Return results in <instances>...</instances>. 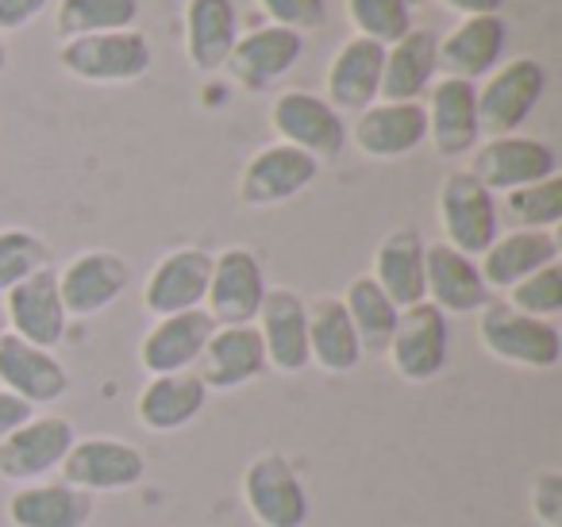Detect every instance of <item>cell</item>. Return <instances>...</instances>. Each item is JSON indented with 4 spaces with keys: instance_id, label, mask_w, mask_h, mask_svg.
Listing matches in <instances>:
<instances>
[{
    "instance_id": "cell-20",
    "label": "cell",
    "mask_w": 562,
    "mask_h": 527,
    "mask_svg": "<svg viewBox=\"0 0 562 527\" xmlns=\"http://www.w3.org/2000/svg\"><path fill=\"white\" fill-rule=\"evenodd\" d=\"M212 332H216V324H212V316L204 309L155 319L150 332L143 335V343H139V366L150 378L196 370Z\"/></svg>"
},
{
    "instance_id": "cell-38",
    "label": "cell",
    "mask_w": 562,
    "mask_h": 527,
    "mask_svg": "<svg viewBox=\"0 0 562 527\" xmlns=\"http://www.w3.org/2000/svg\"><path fill=\"white\" fill-rule=\"evenodd\" d=\"M508 304L516 312H524V316L554 319L562 312V266L551 262L531 273V278H524L520 285H513L508 289Z\"/></svg>"
},
{
    "instance_id": "cell-18",
    "label": "cell",
    "mask_w": 562,
    "mask_h": 527,
    "mask_svg": "<svg viewBox=\"0 0 562 527\" xmlns=\"http://www.w3.org/2000/svg\"><path fill=\"white\" fill-rule=\"evenodd\" d=\"M0 389L40 412L70 393V370L58 362L55 350H43L9 332L0 339Z\"/></svg>"
},
{
    "instance_id": "cell-13",
    "label": "cell",
    "mask_w": 562,
    "mask_h": 527,
    "mask_svg": "<svg viewBox=\"0 0 562 527\" xmlns=\"http://www.w3.org/2000/svg\"><path fill=\"white\" fill-rule=\"evenodd\" d=\"M321 178V162L308 158L305 150L270 143L255 150L239 173V201L247 209H278L285 201H297L308 186Z\"/></svg>"
},
{
    "instance_id": "cell-32",
    "label": "cell",
    "mask_w": 562,
    "mask_h": 527,
    "mask_svg": "<svg viewBox=\"0 0 562 527\" xmlns=\"http://www.w3.org/2000/svg\"><path fill=\"white\" fill-rule=\"evenodd\" d=\"M308 358L324 373H351L367 358L339 296H316L308 304Z\"/></svg>"
},
{
    "instance_id": "cell-43",
    "label": "cell",
    "mask_w": 562,
    "mask_h": 527,
    "mask_svg": "<svg viewBox=\"0 0 562 527\" xmlns=\"http://www.w3.org/2000/svg\"><path fill=\"white\" fill-rule=\"evenodd\" d=\"M447 12H454V16L470 20V16H501V4L505 0H439Z\"/></svg>"
},
{
    "instance_id": "cell-14",
    "label": "cell",
    "mask_w": 562,
    "mask_h": 527,
    "mask_svg": "<svg viewBox=\"0 0 562 527\" xmlns=\"http://www.w3.org/2000/svg\"><path fill=\"white\" fill-rule=\"evenodd\" d=\"M255 327L266 350V370L305 373L313 366L308 358V301L297 289H266Z\"/></svg>"
},
{
    "instance_id": "cell-21",
    "label": "cell",
    "mask_w": 562,
    "mask_h": 527,
    "mask_svg": "<svg viewBox=\"0 0 562 527\" xmlns=\"http://www.w3.org/2000/svg\"><path fill=\"white\" fill-rule=\"evenodd\" d=\"M4 319H9V332L20 339L35 343L43 350H55L66 339V304L58 296V273L55 270H40L27 281H20L12 293H4Z\"/></svg>"
},
{
    "instance_id": "cell-39",
    "label": "cell",
    "mask_w": 562,
    "mask_h": 527,
    "mask_svg": "<svg viewBox=\"0 0 562 527\" xmlns=\"http://www.w3.org/2000/svg\"><path fill=\"white\" fill-rule=\"evenodd\" d=\"M258 9L270 24L297 35L328 24V0H258Z\"/></svg>"
},
{
    "instance_id": "cell-3",
    "label": "cell",
    "mask_w": 562,
    "mask_h": 527,
    "mask_svg": "<svg viewBox=\"0 0 562 527\" xmlns=\"http://www.w3.org/2000/svg\"><path fill=\"white\" fill-rule=\"evenodd\" d=\"M436 216L443 227V243L470 258H482L490 243L501 235L497 197L482 186L470 170H451L439 181Z\"/></svg>"
},
{
    "instance_id": "cell-4",
    "label": "cell",
    "mask_w": 562,
    "mask_h": 527,
    "mask_svg": "<svg viewBox=\"0 0 562 527\" xmlns=\"http://www.w3.org/2000/svg\"><path fill=\"white\" fill-rule=\"evenodd\" d=\"M270 127L278 143L305 150L316 162H339L347 150V120L308 89H285L270 104Z\"/></svg>"
},
{
    "instance_id": "cell-24",
    "label": "cell",
    "mask_w": 562,
    "mask_h": 527,
    "mask_svg": "<svg viewBox=\"0 0 562 527\" xmlns=\"http://www.w3.org/2000/svg\"><path fill=\"white\" fill-rule=\"evenodd\" d=\"M382 66H385V47L382 43H370L362 35L347 40L344 47L331 55L328 63V78H324V101L344 116L378 104L382 93Z\"/></svg>"
},
{
    "instance_id": "cell-17",
    "label": "cell",
    "mask_w": 562,
    "mask_h": 527,
    "mask_svg": "<svg viewBox=\"0 0 562 527\" xmlns=\"http://www.w3.org/2000/svg\"><path fill=\"white\" fill-rule=\"evenodd\" d=\"M301 51H305V40L297 32H285L278 24H262L235 40L224 70L247 93H266V89H273L301 63Z\"/></svg>"
},
{
    "instance_id": "cell-44",
    "label": "cell",
    "mask_w": 562,
    "mask_h": 527,
    "mask_svg": "<svg viewBox=\"0 0 562 527\" xmlns=\"http://www.w3.org/2000/svg\"><path fill=\"white\" fill-rule=\"evenodd\" d=\"M9 74V43H4V35H0V78Z\"/></svg>"
},
{
    "instance_id": "cell-9",
    "label": "cell",
    "mask_w": 562,
    "mask_h": 527,
    "mask_svg": "<svg viewBox=\"0 0 562 527\" xmlns=\"http://www.w3.org/2000/svg\"><path fill=\"white\" fill-rule=\"evenodd\" d=\"M385 358H390L393 373L413 381V385L436 381L447 370V358H451V327H447V316L428 301L413 304V309H401L397 332H393Z\"/></svg>"
},
{
    "instance_id": "cell-31",
    "label": "cell",
    "mask_w": 562,
    "mask_h": 527,
    "mask_svg": "<svg viewBox=\"0 0 562 527\" xmlns=\"http://www.w3.org/2000/svg\"><path fill=\"white\" fill-rule=\"evenodd\" d=\"M436 51H439V35L428 32V27H413L405 40L385 47L382 93H378V101H420V93L439 74Z\"/></svg>"
},
{
    "instance_id": "cell-40",
    "label": "cell",
    "mask_w": 562,
    "mask_h": 527,
    "mask_svg": "<svg viewBox=\"0 0 562 527\" xmlns=\"http://www.w3.org/2000/svg\"><path fill=\"white\" fill-rule=\"evenodd\" d=\"M531 516L539 519V527H562V473L551 466L531 481Z\"/></svg>"
},
{
    "instance_id": "cell-16",
    "label": "cell",
    "mask_w": 562,
    "mask_h": 527,
    "mask_svg": "<svg viewBox=\"0 0 562 527\" xmlns=\"http://www.w3.org/2000/svg\"><path fill=\"white\" fill-rule=\"evenodd\" d=\"M127 285H132V266L116 250H81L58 273V296L70 319L101 316L127 293Z\"/></svg>"
},
{
    "instance_id": "cell-26",
    "label": "cell",
    "mask_w": 562,
    "mask_h": 527,
    "mask_svg": "<svg viewBox=\"0 0 562 527\" xmlns=\"http://www.w3.org/2000/svg\"><path fill=\"white\" fill-rule=\"evenodd\" d=\"M209 404V389L196 378V370L186 373H162V378H150L147 385L135 396V419L139 427L155 435H170L189 427Z\"/></svg>"
},
{
    "instance_id": "cell-22",
    "label": "cell",
    "mask_w": 562,
    "mask_h": 527,
    "mask_svg": "<svg viewBox=\"0 0 562 527\" xmlns=\"http://www.w3.org/2000/svg\"><path fill=\"white\" fill-rule=\"evenodd\" d=\"M508 43V27L501 16H470L459 20V27L439 40L436 51V70L443 78H459V81H485L493 70L501 66Z\"/></svg>"
},
{
    "instance_id": "cell-46",
    "label": "cell",
    "mask_w": 562,
    "mask_h": 527,
    "mask_svg": "<svg viewBox=\"0 0 562 527\" xmlns=\"http://www.w3.org/2000/svg\"><path fill=\"white\" fill-rule=\"evenodd\" d=\"M408 9H420V4H428V0H405Z\"/></svg>"
},
{
    "instance_id": "cell-12",
    "label": "cell",
    "mask_w": 562,
    "mask_h": 527,
    "mask_svg": "<svg viewBox=\"0 0 562 527\" xmlns=\"http://www.w3.org/2000/svg\"><path fill=\"white\" fill-rule=\"evenodd\" d=\"M347 143L374 162H397L428 143V116L420 101H378L355 116Z\"/></svg>"
},
{
    "instance_id": "cell-7",
    "label": "cell",
    "mask_w": 562,
    "mask_h": 527,
    "mask_svg": "<svg viewBox=\"0 0 562 527\" xmlns=\"http://www.w3.org/2000/svg\"><path fill=\"white\" fill-rule=\"evenodd\" d=\"M63 481L89 496L124 493L147 478V455L116 435H86L70 447L63 462Z\"/></svg>"
},
{
    "instance_id": "cell-29",
    "label": "cell",
    "mask_w": 562,
    "mask_h": 527,
    "mask_svg": "<svg viewBox=\"0 0 562 527\" xmlns=\"http://www.w3.org/2000/svg\"><path fill=\"white\" fill-rule=\"evenodd\" d=\"M239 40V16L232 0H186V58L196 74L224 70Z\"/></svg>"
},
{
    "instance_id": "cell-37",
    "label": "cell",
    "mask_w": 562,
    "mask_h": 527,
    "mask_svg": "<svg viewBox=\"0 0 562 527\" xmlns=\"http://www.w3.org/2000/svg\"><path fill=\"white\" fill-rule=\"evenodd\" d=\"M347 16L362 40L382 47H393L413 32V9L405 0H347Z\"/></svg>"
},
{
    "instance_id": "cell-30",
    "label": "cell",
    "mask_w": 562,
    "mask_h": 527,
    "mask_svg": "<svg viewBox=\"0 0 562 527\" xmlns=\"http://www.w3.org/2000/svg\"><path fill=\"white\" fill-rule=\"evenodd\" d=\"M424 235L416 227H393L374 250V273L370 278L382 285L397 309H413L424 301Z\"/></svg>"
},
{
    "instance_id": "cell-1",
    "label": "cell",
    "mask_w": 562,
    "mask_h": 527,
    "mask_svg": "<svg viewBox=\"0 0 562 527\" xmlns=\"http://www.w3.org/2000/svg\"><path fill=\"white\" fill-rule=\"evenodd\" d=\"M477 343L490 358L520 370H554L562 358L559 324L524 316L508 301H490L477 312Z\"/></svg>"
},
{
    "instance_id": "cell-36",
    "label": "cell",
    "mask_w": 562,
    "mask_h": 527,
    "mask_svg": "<svg viewBox=\"0 0 562 527\" xmlns=\"http://www.w3.org/2000/svg\"><path fill=\"white\" fill-rule=\"evenodd\" d=\"M50 270V247L27 227H4L0 232V296L12 293L32 273Z\"/></svg>"
},
{
    "instance_id": "cell-25",
    "label": "cell",
    "mask_w": 562,
    "mask_h": 527,
    "mask_svg": "<svg viewBox=\"0 0 562 527\" xmlns=\"http://www.w3.org/2000/svg\"><path fill=\"white\" fill-rule=\"evenodd\" d=\"M266 373V350L258 339V327H216L204 347L201 362H196V378L204 389L216 393H235V389L250 385L255 378Z\"/></svg>"
},
{
    "instance_id": "cell-10",
    "label": "cell",
    "mask_w": 562,
    "mask_h": 527,
    "mask_svg": "<svg viewBox=\"0 0 562 527\" xmlns=\"http://www.w3.org/2000/svg\"><path fill=\"white\" fill-rule=\"evenodd\" d=\"M266 273L255 250L227 247L212 255V278L204 293V312L216 327H247L255 324L258 309L266 301Z\"/></svg>"
},
{
    "instance_id": "cell-19",
    "label": "cell",
    "mask_w": 562,
    "mask_h": 527,
    "mask_svg": "<svg viewBox=\"0 0 562 527\" xmlns=\"http://www.w3.org/2000/svg\"><path fill=\"white\" fill-rule=\"evenodd\" d=\"M424 301L436 304L443 316H477L493 301V289L485 285L477 258L431 243L424 250Z\"/></svg>"
},
{
    "instance_id": "cell-5",
    "label": "cell",
    "mask_w": 562,
    "mask_h": 527,
    "mask_svg": "<svg viewBox=\"0 0 562 527\" xmlns=\"http://www.w3.org/2000/svg\"><path fill=\"white\" fill-rule=\"evenodd\" d=\"M547 89V70L536 58H508L485 78L477 89V127L482 139H497V135H516L528 116L539 109Z\"/></svg>"
},
{
    "instance_id": "cell-35",
    "label": "cell",
    "mask_w": 562,
    "mask_h": 527,
    "mask_svg": "<svg viewBox=\"0 0 562 527\" xmlns=\"http://www.w3.org/2000/svg\"><path fill=\"white\" fill-rule=\"evenodd\" d=\"M497 212H505V220L520 232H554V224L562 220V178H543L536 186L513 189L501 197Z\"/></svg>"
},
{
    "instance_id": "cell-27",
    "label": "cell",
    "mask_w": 562,
    "mask_h": 527,
    "mask_svg": "<svg viewBox=\"0 0 562 527\" xmlns=\"http://www.w3.org/2000/svg\"><path fill=\"white\" fill-rule=\"evenodd\" d=\"M93 508L97 496L66 481H32V485H16L4 516L12 527H89Z\"/></svg>"
},
{
    "instance_id": "cell-11",
    "label": "cell",
    "mask_w": 562,
    "mask_h": 527,
    "mask_svg": "<svg viewBox=\"0 0 562 527\" xmlns=\"http://www.w3.org/2000/svg\"><path fill=\"white\" fill-rule=\"evenodd\" d=\"M470 173L490 189L493 197H505L513 189L536 186L543 178L559 173V158L543 139L531 135H497V139H482L470 150Z\"/></svg>"
},
{
    "instance_id": "cell-6",
    "label": "cell",
    "mask_w": 562,
    "mask_h": 527,
    "mask_svg": "<svg viewBox=\"0 0 562 527\" xmlns=\"http://www.w3.org/2000/svg\"><path fill=\"white\" fill-rule=\"evenodd\" d=\"M243 504L258 527H305L308 489L293 462L278 450L255 455L243 470Z\"/></svg>"
},
{
    "instance_id": "cell-34",
    "label": "cell",
    "mask_w": 562,
    "mask_h": 527,
    "mask_svg": "<svg viewBox=\"0 0 562 527\" xmlns=\"http://www.w3.org/2000/svg\"><path fill=\"white\" fill-rule=\"evenodd\" d=\"M139 20V0H58L55 27L58 40H81V35L124 32Z\"/></svg>"
},
{
    "instance_id": "cell-2",
    "label": "cell",
    "mask_w": 562,
    "mask_h": 527,
    "mask_svg": "<svg viewBox=\"0 0 562 527\" xmlns=\"http://www.w3.org/2000/svg\"><path fill=\"white\" fill-rule=\"evenodd\" d=\"M150 63L155 51L139 27L63 40L58 47V66L86 86H132L150 70Z\"/></svg>"
},
{
    "instance_id": "cell-45",
    "label": "cell",
    "mask_w": 562,
    "mask_h": 527,
    "mask_svg": "<svg viewBox=\"0 0 562 527\" xmlns=\"http://www.w3.org/2000/svg\"><path fill=\"white\" fill-rule=\"evenodd\" d=\"M9 335V319H4V304H0V339Z\"/></svg>"
},
{
    "instance_id": "cell-15",
    "label": "cell",
    "mask_w": 562,
    "mask_h": 527,
    "mask_svg": "<svg viewBox=\"0 0 562 527\" xmlns=\"http://www.w3.org/2000/svg\"><path fill=\"white\" fill-rule=\"evenodd\" d=\"M209 278H212V255L204 247L166 250V255L150 266L147 281H143V309L155 319L204 309Z\"/></svg>"
},
{
    "instance_id": "cell-23",
    "label": "cell",
    "mask_w": 562,
    "mask_h": 527,
    "mask_svg": "<svg viewBox=\"0 0 562 527\" xmlns=\"http://www.w3.org/2000/svg\"><path fill=\"white\" fill-rule=\"evenodd\" d=\"M428 116V139L439 158H467L482 143L477 127V86L459 78H439L424 104Z\"/></svg>"
},
{
    "instance_id": "cell-41",
    "label": "cell",
    "mask_w": 562,
    "mask_h": 527,
    "mask_svg": "<svg viewBox=\"0 0 562 527\" xmlns=\"http://www.w3.org/2000/svg\"><path fill=\"white\" fill-rule=\"evenodd\" d=\"M50 0H0V35L4 32H24L32 20L47 12Z\"/></svg>"
},
{
    "instance_id": "cell-8",
    "label": "cell",
    "mask_w": 562,
    "mask_h": 527,
    "mask_svg": "<svg viewBox=\"0 0 562 527\" xmlns=\"http://www.w3.org/2000/svg\"><path fill=\"white\" fill-rule=\"evenodd\" d=\"M74 442H78V431L70 419L58 412H35L27 424H20L0 442V478L16 485L47 481L50 473L63 470Z\"/></svg>"
},
{
    "instance_id": "cell-28",
    "label": "cell",
    "mask_w": 562,
    "mask_h": 527,
    "mask_svg": "<svg viewBox=\"0 0 562 527\" xmlns=\"http://www.w3.org/2000/svg\"><path fill=\"white\" fill-rule=\"evenodd\" d=\"M551 262H559L554 232H520V227H513V232L497 235L490 243V250L477 258V270H482L490 289H505L508 293L513 285H520L524 278H531V273Z\"/></svg>"
},
{
    "instance_id": "cell-33",
    "label": "cell",
    "mask_w": 562,
    "mask_h": 527,
    "mask_svg": "<svg viewBox=\"0 0 562 527\" xmlns=\"http://www.w3.org/2000/svg\"><path fill=\"white\" fill-rule=\"evenodd\" d=\"M339 301H344L347 316H351L362 355H385L393 332H397L401 309L382 293V285H378L370 273H362V278H355L351 285H347V293L339 296Z\"/></svg>"
},
{
    "instance_id": "cell-42",
    "label": "cell",
    "mask_w": 562,
    "mask_h": 527,
    "mask_svg": "<svg viewBox=\"0 0 562 527\" xmlns=\"http://www.w3.org/2000/svg\"><path fill=\"white\" fill-rule=\"evenodd\" d=\"M32 416H35L32 404H24L20 396H12V393H4V389H0V442L9 439L20 424H27Z\"/></svg>"
}]
</instances>
